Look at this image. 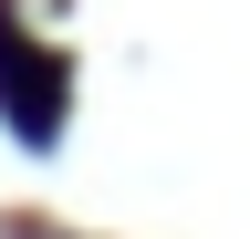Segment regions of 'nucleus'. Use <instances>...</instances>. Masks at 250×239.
I'll return each mask as SVG.
<instances>
[{
	"label": "nucleus",
	"instance_id": "obj_1",
	"mask_svg": "<svg viewBox=\"0 0 250 239\" xmlns=\"http://www.w3.org/2000/svg\"><path fill=\"white\" fill-rule=\"evenodd\" d=\"M0 114L21 125V146H52V135H62V63L31 52L21 32L0 42Z\"/></svg>",
	"mask_w": 250,
	"mask_h": 239
}]
</instances>
